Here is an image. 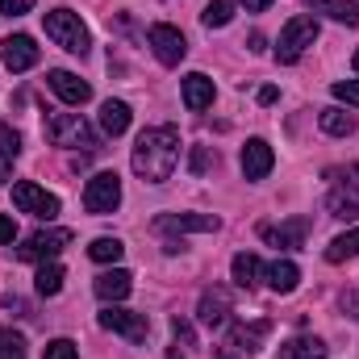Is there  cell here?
<instances>
[{"label": "cell", "instance_id": "1", "mask_svg": "<svg viewBox=\"0 0 359 359\" xmlns=\"http://www.w3.org/2000/svg\"><path fill=\"white\" fill-rule=\"evenodd\" d=\"M176 159H180L176 126H151V130H142L138 142H134V155H130V163H134V172H138L142 184H163V180H172Z\"/></svg>", "mask_w": 359, "mask_h": 359}, {"label": "cell", "instance_id": "2", "mask_svg": "<svg viewBox=\"0 0 359 359\" xmlns=\"http://www.w3.org/2000/svg\"><path fill=\"white\" fill-rule=\"evenodd\" d=\"M46 138H50L55 147L84 151V155L100 151V138H96V130H92L80 113H50V117H46Z\"/></svg>", "mask_w": 359, "mask_h": 359}, {"label": "cell", "instance_id": "3", "mask_svg": "<svg viewBox=\"0 0 359 359\" xmlns=\"http://www.w3.org/2000/svg\"><path fill=\"white\" fill-rule=\"evenodd\" d=\"M42 25H46V38H50L55 46H63L67 55H88L92 38H88V25L80 21V13H72V8H55V13L42 17Z\"/></svg>", "mask_w": 359, "mask_h": 359}, {"label": "cell", "instance_id": "4", "mask_svg": "<svg viewBox=\"0 0 359 359\" xmlns=\"http://www.w3.org/2000/svg\"><path fill=\"white\" fill-rule=\"evenodd\" d=\"M318 34H322L318 17L297 13V17L280 29V42H276V63H297V59H301V55L318 42Z\"/></svg>", "mask_w": 359, "mask_h": 359}, {"label": "cell", "instance_id": "5", "mask_svg": "<svg viewBox=\"0 0 359 359\" xmlns=\"http://www.w3.org/2000/svg\"><path fill=\"white\" fill-rule=\"evenodd\" d=\"M13 205H17L21 213L38 217V222L59 217V196H55V192H46V188H38L34 180H17V184H13Z\"/></svg>", "mask_w": 359, "mask_h": 359}, {"label": "cell", "instance_id": "6", "mask_svg": "<svg viewBox=\"0 0 359 359\" xmlns=\"http://www.w3.org/2000/svg\"><path fill=\"white\" fill-rule=\"evenodd\" d=\"M72 238H76L72 230H38L17 247V259L21 264H50L63 247H72Z\"/></svg>", "mask_w": 359, "mask_h": 359}, {"label": "cell", "instance_id": "7", "mask_svg": "<svg viewBox=\"0 0 359 359\" xmlns=\"http://www.w3.org/2000/svg\"><path fill=\"white\" fill-rule=\"evenodd\" d=\"M334 188L326 196V209L330 217H359V168H347V172H330Z\"/></svg>", "mask_w": 359, "mask_h": 359}, {"label": "cell", "instance_id": "8", "mask_svg": "<svg viewBox=\"0 0 359 359\" xmlns=\"http://www.w3.org/2000/svg\"><path fill=\"white\" fill-rule=\"evenodd\" d=\"M117 205H121V180H117V172H96L88 180V188H84V209L96 213V217H104Z\"/></svg>", "mask_w": 359, "mask_h": 359}, {"label": "cell", "instance_id": "9", "mask_svg": "<svg viewBox=\"0 0 359 359\" xmlns=\"http://www.w3.org/2000/svg\"><path fill=\"white\" fill-rule=\"evenodd\" d=\"M100 326H104V330H113V334H121V339H130V343H147V334H151L147 313L117 309V305H104V309H100Z\"/></svg>", "mask_w": 359, "mask_h": 359}, {"label": "cell", "instance_id": "10", "mask_svg": "<svg viewBox=\"0 0 359 359\" xmlns=\"http://www.w3.org/2000/svg\"><path fill=\"white\" fill-rule=\"evenodd\" d=\"M147 42H151V50H155V59H159L163 67H176L180 59L188 55V42H184V34H180L176 25H168V21L151 25V29H147Z\"/></svg>", "mask_w": 359, "mask_h": 359}, {"label": "cell", "instance_id": "11", "mask_svg": "<svg viewBox=\"0 0 359 359\" xmlns=\"http://www.w3.org/2000/svg\"><path fill=\"white\" fill-rule=\"evenodd\" d=\"M268 334H271L268 318H259V322H251V326H247V322H234V326H230V339L222 343V359H238V351H255Z\"/></svg>", "mask_w": 359, "mask_h": 359}, {"label": "cell", "instance_id": "12", "mask_svg": "<svg viewBox=\"0 0 359 359\" xmlns=\"http://www.w3.org/2000/svg\"><path fill=\"white\" fill-rule=\"evenodd\" d=\"M217 226L222 222L213 213H159L155 217V230H163V234H209Z\"/></svg>", "mask_w": 359, "mask_h": 359}, {"label": "cell", "instance_id": "13", "mask_svg": "<svg viewBox=\"0 0 359 359\" xmlns=\"http://www.w3.org/2000/svg\"><path fill=\"white\" fill-rule=\"evenodd\" d=\"M0 59H4L8 72H29V67L42 59V50L34 46L29 34H8V38L0 42Z\"/></svg>", "mask_w": 359, "mask_h": 359}, {"label": "cell", "instance_id": "14", "mask_svg": "<svg viewBox=\"0 0 359 359\" xmlns=\"http://www.w3.org/2000/svg\"><path fill=\"white\" fill-rule=\"evenodd\" d=\"M305 234H309V217H288L280 226H264V238L271 247H284V251H301Z\"/></svg>", "mask_w": 359, "mask_h": 359}, {"label": "cell", "instance_id": "15", "mask_svg": "<svg viewBox=\"0 0 359 359\" xmlns=\"http://www.w3.org/2000/svg\"><path fill=\"white\" fill-rule=\"evenodd\" d=\"M46 84H50V92H55L59 100H67V104H88L92 100V88L76 76V72H63V67H59V72L46 76Z\"/></svg>", "mask_w": 359, "mask_h": 359}, {"label": "cell", "instance_id": "16", "mask_svg": "<svg viewBox=\"0 0 359 359\" xmlns=\"http://www.w3.org/2000/svg\"><path fill=\"white\" fill-rule=\"evenodd\" d=\"M196 313H201V322H205L209 330H213V326H226V322H230V292H226V288H209V292H201Z\"/></svg>", "mask_w": 359, "mask_h": 359}, {"label": "cell", "instance_id": "17", "mask_svg": "<svg viewBox=\"0 0 359 359\" xmlns=\"http://www.w3.org/2000/svg\"><path fill=\"white\" fill-rule=\"evenodd\" d=\"M271 163H276V155H271V147L264 138H251L243 147V176L247 180H264L271 172Z\"/></svg>", "mask_w": 359, "mask_h": 359}, {"label": "cell", "instance_id": "18", "mask_svg": "<svg viewBox=\"0 0 359 359\" xmlns=\"http://www.w3.org/2000/svg\"><path fill=\"white\" fill-rule=\"evenodd\" d=\"M92 288H96V297H100V301H126V297H130V288H134V276H130L126 268L100 271Z\"/></svg>", "mask_w": 359, "mask_h": 359}, {"label": "cell", "instance_id": "19", "mask_svg": "<svg viewBox=\"0 0 359 359\" xmlns=\"http://www.w3.org/2000/svg\"><path fill=\"white\" fill-rule=\"evenodd\" d=\"M184 104H188L192 113H201V109H209V104H213V80H209L205 72L184 76Z\"/></svg>", "mask_w": 359, "mask_h": 359}, {"label": "cell", "instance_id": "20", "mask_svg": "<svg viewBox=\"0 0 359 359\" xmlns=\"http://www.w3.org/2000/svg\"><path fill=\"white\" fill-rule=\"evenodd\" d=\"M100 130H104L109 138L126 134V130H130V104H126V100H104V104H100Z\"/></svg>", "mask_w": 359, "mask_h": 359}, {"label": "cell", "instance_id": "21", "mask_svg": "<svg viewBox=\"0 0 359 359\" xmlns=\"http://www.w3.org/2000/svg\"><path fill=\"white\" fill-rule=\"evenodd\" d=\"M264 276H268V288H271V292H292V288H297V280H301V271H297V264H292V259H276V264H268V268H264Z\"/></svg>", "mask_w": 359, "mask_h": 359}, {"label": "cell", "instance_id": "22", "mask_svg": "<svg viewBox=\"0 0 359 359\" xmlns=\"http://www.w3.org/2000/svg\"><path fill=\"white\" fill-rule=\"evenodd\" d=\"M230 271H234V284H238V288H255L259 276H264V264H259L251 251H238L234 264H230Z\"/></svg>", "mask_w": 359, "mask_h": 359}, {"label": "cell", "instance_id": "23", "mask_svg": "<svg viewBox=\"0 0 359 359\" xmlns=\"http://www.w3.org/2000/svg\"><path fill=\"white\" fill-rule=\"evenodd\" d=\"M309 8H313V13H326V17L343 21V25H359V4L355 0H309Z\"/></svg>", "mask_w": 359, "mask_h": 359}, {"label": "cell", "instance_id": "24", "mask_svg": "<svg viewBox=\"0 0 359 359\" xmlns=\"http://www.w3.org/2000/svg\"><path fill=\"white\" fill-rule=\"evenodd\" d=\"M280 359H326V343H322V339H309V334L288 339V343L280 347Z\"/></svg>", "mask_w": 359, "mask_h": 359}, {"label": "cell", "instance_id": "25", "mask_svg": "<svg viewBox=\"0 0 359 359\" xmlns=\"http://www.w3.org/2000/svg\"><path fill=\"white\" fill-rule=\"evenodd\" d=\"M322 130L326 134H334V138H347V134H355V113H343V109H322Z\"/></svg>", "mask_w": 359, "mask_h": 359}, {"label": "cell", "instance_id": "26", "mask_svg": "<svg viewBox=\"0 0 359 359\" xmlns=\"http://www.w3.org/2000/svg\"><path fill=\"white\" fill-rule=\"evenodd\" d=\"M355 255H359V226L347 230V234H339V238L326 247V259H330V264H343V259H355Z\"/></svg>", "mask_w": 359, "mask_h": 359}, {"label": "cell", "instance_id": "27", "mask_svg": "<svg viewBox=\"0 0 359 359\" xmlns=\"http://www.w3.org/2000/svg\"><path fill=\"white\" fill-rule=\"evenodd\" d=\"M34 288H38V297H55L63 288V268L59 264H42L38 276H34Z\"/></svg>", "mask_w": 359, "mask_h": 359}, {"label": "cell", "instance_id": "28", "mask_svg": "<svg viewBox=\"0 0 359 359\" xmlns=\"http://www.w3.org/2000/svg\"><path fill=\"white\" fill-rule=\"evenodd\" d=\"M230 17H234V0H209V8L201 13V21H205L209 29H222V25H230Z\"/></svg>", "mask_w": 359, "mask_h": 359}, {"label": "cell", "instance_id": "29", "mask_svg": "<svg viewBox=\"0 0 359 359\" xmlns=\"http://www.w3.org/2000/svg\"><path fill=\"white\" fill-rule=\"evenodd\" d=\"M88 255L96 259V264H117V259L126 255V247H121L117 238H96V243L88 247Z\"/></svg>", "mask_w": 359, "mask_h": 359}, {"label": "cell", "instance_id": "30", "mask_svg": "<svg viewBox=\"0 0 359 359\" xmlns=\"http://www.w3.org/2000/svg\"><path fill=\"white\" fill-rule=\"evenodd\" d=\"M17 155H21V134H17L13 126H0V159L13 163Z\"/></svg>", "mask_w": 359, "mask_h": 359}, {"label": "cell", "instance_id": "31", "mask_svg": "<svg viewBox=\"0 0 359 359\" xmlns=\"http://www.w3.org/2000/svg\"><path fill=\"white\" fill-rule=\"evenodd\" d=\"M0 359H25V339L17 330H0Z\"/></svg>", "mask_w": 359, "mask_h": 359}, {"label": "cell", "instance_id": "32", "mask_svg": "<svg viewBox=\"0 0 359 359\" xmlns=\"http://www.w3.org/2000/svg\"><path fill=\"white\" fill-rule=\"evenodd\" d=\"M42 359H80V347L72 339H55V343H46Z\"/></svg>", "mask_w": 359, "mask_h": 359}, {"label": "cell", "instance_id": "33", "mask_svg": "<svg viewBox=\"0 0 359 359\" xmlns=\"http://www.w3.org/2000/svg\"><path fill=\"white\" fill-rule=\"evenodd\" d=\"M213 147H192V159H188V168H192V176H205L209 168H213Z\"/></svg>", "mask_w": 359, "mask_h": 359}, {"label": "cell", "instance_id": "34", "mask_svg": "<svg viewBox=\"0 0 359 359\" xmlns=\"http://www.w3.org/2000/svg\"><path fill=\"white\" fill-rule=\"evenodd\" d=\"M334 96H339V100H347V104H355L359 109V80H334Z\"/></svg>", "mask_w": 359, "mask_h": 359}, {"label": "cell", "instance_id": "35", "mask_svg": "<svg viewBox=\"0 0 359 359\" xmlns=\"http://www.w3.org/2000/svg\"><path fill=\"white\" fill-rule=\"evenodd\" d=\"M34 8V0H0V13L4 17H25Z\"/></svg>", "mask_w": 359, "mask_h": 359}, {"label": "cell", "instance_id": "36", "mask_svg": "<svg viewBox=\"0 0 359 359\" xmlns=\"http://www.w3.org/2000/svg\"><path fill=\"white\" fill-rule=\"evenodd\" d=\"M13 238H17V222H13L8 213H0V247H4V243H13Z\"/></svg>", "mask_w": 359, "mask_h": 359}, {"label": "cell", "instance_id": "37", "mask_svg": "<svg viewBox=\"0 0 359 359\" xmlns=\"http://www.w3.org/2000/svg\"><path fill=\"white\" fill-rule=\"evenodd\" d=\"M172 330H176V339L184 343V347H192V330H188V322H180V318H176V322H172Z\"/></svg>", "mask_w": 359, "mask_h": 359}, {"label": "cell", "instance_id": "38", "mask_svg": "<svg viewBox=\"0 0 359 359\" xmlns=\"http://www.w3.org/2000/svg\"><path fill=\"white\" fill-rule=\"evenodd\" d=\"M268 4H271V0H243V8H247V13H264Z\"/></svg>", "mask_w": 359, "mask_h": 359}, {"label": "cell", "instance_id": "39", "mask_svg": "<svg viewBox=\"0 0 359 359\" xmlns=\"http://www.w3.org/2000/svg\"><path fill=\"white\" fill-rule=\"evenodd\" d=\"M276 96H280V92L271 88V84H268V88H259V104H271V100H276Z\"/></svg>", "mask_w": 359, "mask_h": 359}, {"label": "cell", "instance_id": "40", "mask_svg": "<svg viewBox=\"0 0 359 359\" xmlns=\"http://www.w3.org/2000/svg\"><path fill=\"white\" fill-rule=\"evenodd\" d=\"M4 180H8V163H4V159H0V184H4Z\"/></svg>", "mask_w": 359, "mask_h": 359}, {"label": "cell", "instance_id": "41", "mask_svg": "<svg viewBox=\"0 0 359 359\" xmlns=\"http://www.w3.org/2000/svg\"><path fill=\"white\" fill-rule=\"evenodd\" d=\"M347 305H351V309H359V292H351V297H347Z\"/></svg>", "mask_w": 359, "mask_h": 359}, {"label": "cell", "instance_id": "42", "mask_svg": "<svg viewBox=\"0 0 359 359\" xmlns=\"http://www.w3.org/2000/svg\"><path fill=\"white\" fill-rule=\"evenodd\" d=\"M351 67H355V72H359V50H355V59H351Z\"/></svg>", "mask_w": 359, "mask_h": 359}]
</instances>
